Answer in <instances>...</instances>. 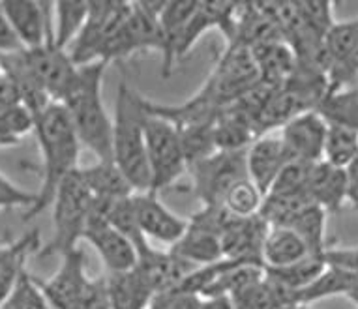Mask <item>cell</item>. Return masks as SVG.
<instances>
[{"mask_svg": "<svg viewBox=\"0 0 358 309\" xmlns=\"http://www.w3.org/2000/svg\"><path fill=\"white\" fill-rule=\"evenodd\" d=\"M0 76H2V70H0Z\"/></svg>", "mask_w": 358, "mask_h": 309, "instance_id": "f6af8a7d", "label": "cell"}, {"mask_svg": "<svg viewBox=\"0 0 358 309\" xmlns=\"http://www.w3.org/2000/svg\"><path fill=\"white\" fill-rule=\"evenodd\" d=\"M106 291L109 309H148L156 296L136 268L107 275Z\"/></svg>", "mask_w": 358, "mask_h": 309, "instance_id": "ffe728a7", "label": "cell"}, {"mask_svg": "<svg viewBox=\"0 0 358 309\" xmlns=\"http://www.w3.org/2000/svg\"><path fill=\"white\" fill-rule=\"evenodd\" d=\"M131 204L136 212L137 225L141 229L147 240H156L162 244H169V247L175 242L180 240L186 229H188V220H182L165 206L159 201L158 193L141 192L131 195Z\"/></svg>", "mask_w": 358, "mask_h": 309, "instance_id": "7c38bea8", "label": "cell"}, {"mask_svg": "<svg viewBox=\"0 0 358 309\" xmlns=\"http://www.w3.org/2000/svg\"><path fill=\"white\" fill-rule=\"evenodd\" d=\"M92 193L88 192L87 184L83 182L79 169L66 176L60 182L59 189L53 199V236L48 244L41 245L38 255H66L68 251L76 250L77 242L83 240L87 229L90 210H92Z\"/></svg>", "mask_w": 358, "mask_h": 309, "instance_id": "5b68a950", "label": "cell"}, {"mask_svg": "<svg viewBox=\"0 0 358 309\" xmlns=\"http://www.w3.org/2000/svg\"><path fill=\"white\" fill-rule=\"evenodd\" d=\"M0 4L23 49H36L53 40V2L4 0Z\"/></svg>", "mask_w": 358, "mask_h": 309, "instance_id": "8fae6325", "label": "cell"}, {"mask_svg": "<svg viewBox=\"0 0 358 309\" xmlns=\"http://www.w3.org/2000/svg\"><path fill=\"white\" fill-rule=\"evenodd\" d=\"M131 2L120 0H92L88 2L87 21L70 45V57L77 66L101 62L107 41L126 21Z\"/></svg>", "mask_w": 358, "mask_h": 309, "instance_id": "ba28073f", "label": "cell"}, {"mask_svg": "<svg viewBox=\"0 0 358 309\" xmlns=\"http://www.w3.org/2000/svg\"><path fill=\"white\" fill-rule=\"evenodd\" d=\"M106 68L103 62L79 66L76 85L62 101L77 139L94 154L96 161H113V118L101 94Z\"/></svg>", "mask_w": 358, "mask_h": 309, "instance_id": "7a4b0ae2", "label": "cell"}, {"mask_svg": "<svg viewBox=\"0 0 358 309\" xmlns=\"http://www.w3.org/2000/svg\"><path fill=\"white\" fill-rule=\"evenodd\" d=\"M282 309H313L311 306H304V303H291V306H285Z\"/></svg>", "mask_w": 358, "mask_h": 309, "instance_id": "ee69618b", "label": "cell"}, {"mask_svg": "<svg viewBox=\"0 0 358 309\" xmlns=\"http://www.w3.org/2000/svg\"><path fill=\"white\" fill-rule=\"evenodd\" d=\"M0 309H51V306L43 296L34 275L24 272Z\"/></svg>", "mask_w": 358, "mask_h": 309, "instance_id": "d6a6232c", "label": "cell"}, {"mask_svg": "<svg viewBox=\"0 0 358 309\" xmlns=\"http://www.w3.org/2000/svg\"><path fill=\"white\" fill-rule=\"evenodd\" d=\"M145 98L126 81L118 82L113 118V161L134 193L150 192V169L145 146Z\"/></svg>", "mask_w": 358, "mask_h": 309, "instance_id": "3957f363", "label": "cell"}, {"mask_svg": "<svg viewBox=\"0 0 358 309\" xmlns=\"http://www.w3.org/2000/svg\"><path fill=\"white\" fill-rule=\"evenodd\" d=\"M327 129L329 122L317 111H308L289 120L282 128L280 139L293 161L319 164L323 161Z\"/></svg>", "mask_w": 358, "mask_h": 309, "instance_id": "4fadbf2b", "label": "cell"}, {"mask_svg": "<svg viewBox=\"0 0 358 309\" xmlns=\"http://www.w3.org/2000/svg\"><path fill=\"white\" fill-rule=\"evenodd\" d=\"M313 164L306 161H289L276 180L272 184L271 192L266 195H306V184L310 178V171Z\"/></svg>", "mask_w": 358, "mask_h": 309, "instance_id": "e575fe53", "label": "cell"}, {"mask_svg": "<svg viewBox=\"0 0 358 309\" xmlns=\"http://www.w3.org/2000/svg\"><path fill=\"white\" fill-rule=\"evenodd\" d=\"M324 223H327V212L319 208L317 204L310 203L291 220L287 229L299 234V238L304 242L310 255L323 257L327 251Z\"/></svg>", "mask_w": 358, "mask_h": 309, "instance_id": "d4e9b609", "label": "cell"}, {"mask_svg": "<svg viewBox=\"0 0 358 309\" xmlns=\"http://www.w3.org/2000/svg\"><path fill=\"white\" fill-rule=\"evenodd\" d=\"M229 300L233 309H282L291 303H299L296 292L287 291L266 275L235 292Z\"/></svg>", "mask_w": 358, "mask_h": 309, "instance_id": "44dd1931", "label": "cell"}, {"mask_svg": "<svg viewBox=\"0 0 358 309\" xmlns=\"http://www.w3.org/2000/svg\"><path fill=\"white\" fill-rule=\"evenodd\" d=\"M347 176V203L358 210V156L345 169Z\"/></svg>", "mask_w": 358, "mask_h": 309, "instance_id": "60d3db41", "label": "cell"}, {"mask_svg": "<svg viewBox=\"0 0 358 309\" xmlns=\"http://www.w3.org/2000/svg\"><path fill=\"white\" fill-rule=\"evenodd\" d=\"M201 309H233V303L227 296H216V298H203Z\"/></svg>", "mask_w": 358, "mask_h": 309, "instance_id": "b9f144b4", "label": "cell"}, {"mask_svg": "<svg viewBox=\"0 0 358 309\" xmlns=\"http://www.w3.org/2000/svg\"><path fill=\"white\" fill-rule=\"evenodd\" d=\"M34 131V117L23 106H15L0 115V146H15L24 135Z\"/></svg>", "mask_w": 358, "mask_h": 309, "instance_id": "836d02e7", "label": "cell"}, {"mask_svg": "<svg viewBox=\"0 0 358 309\" xmlns=\"http://www.w3.org/2000/svg\"><path fill=\"white\" fill-rule=\"evenodd\" d=\"M83 240L90 242V245L98 251L101 263L106 264L109 274H118V272H128V270L136 268V247L98 212L90 210Z\"/></svg>", "mask_w": 358, "mask_h": 309, "instance_id": "30bf717a", "label": "cell"}, {"mask_svg": "<svg viewBox=\"0 0 358 309\" xmlns=\"http://www.w3.org/2000/svg\"><path fill=\"white\" fill-rule=\"evenodd\" d=\"M36 199L38 192H27L10 180L4 173H0V210H10V208L30 210L36 204Z\"/></svg>", "mask_w": 358, "mask_h": 309, "instance_id": "8d00e7d4", "label": "cell"}, {"mask_svg": "<svg viewBox=\"0 0 358 309\" xmlns=\"http://www.w3.org/2000/svg\"><path fill=\"white\" fill-rule=\"evenodd\" d=\"M248 150V148H246ZM246 150L214 152L208 158L189 165L192 193L203 206H223V199L236 182L248 178Z\"/></svg>", "mask_w": 358, "mask_h": 309, "instance_id": "52a82bcc", "label": "cell"}, {"mask_svg": "<svg viewBox=\"0 0 358 309\" xmlns=\"http://www.w3.org/2000/svg\"><path fill=\"white\" fill-rule=\"evenodd\" d=\"M0 70L2 76H6L13 82V87L17 88L21 106L34 118L53 103L45 88L41 87L40 79L30 68L29 60L24 57V49L15 53L0 55Z\"/></svg>", "mask_w": 358, "mask_h": 309, "instance_id": "e0dca14e", "label": "cell"}, {"mask_svg": "<svg viewBox=\"0 0 358 309\" xmlns=\"http://www.w3.org/2000/svg\"><path fill=\"white\" fill-rule=\"evenodd\" d=\"M203 298L182 291H167L156 294L148 309H201Z\"/></svg>", "mask_w": 358, "mask_h": 309, "instance_id": "74e56055", "label": "cell"}, {"mask_svg": "<svg viewBox=\"0 0 358 309\" xmlns=\"http://www.w3.org/2000/svg\"><path fill=\"white\" fill-rule=\"evenodd\" d=\"M24 57L36 77L40 79L41 87L45 88L49 99L53 103H62L76 85L79 70L70 53L55 45L53 40H49L36 49H24Z\"/></svg>", "mask_w": 358, "mask_h": 309, "instance_id": "9c48e42d", "label": "cell"}, {"mask_svg": "<svg viewBox=\"0 0 358 309\" xmlns=\"http://www.w3.org/2000/svg\"><path fill=\"white\" fill-rule=\"evenodd\" d=\"M345 298H349V300H351V302L358 308V278L355 280V283H352V287L349 289V292L345 294Z\"/></svg>", "mask_w": 358, "mask_h": 309, "instance_id": "7bdbcfd3", "label": "cell"}, {"mask_svg": "<svg viewBox=\"0 0 358 309\" xmlns=\"http://www.w3.org/2000/svg\"><path fill=\"white\" fill-rule=\"evenodd\" d=\"M40 250L41 238L38 231H30L13 242H0V306L27 272V261L38 255Z\"/></svg>", "mask_w": 358, "mask_h": 309, "instance_id": "d6986e66", "label": "cell"}, {"mask_svg": "<svg viewBox=\"0 0 358 309\" xmlns=\"http://www.w3.org/2000/svg\"><path fill=\"white\" fill-rule=\"evenodd\" d=\"M317 113L329 124L358 131V85L330 90L317 107Z\"/></svg>", "mask_w": 358, "mask_h": 309, "instance_id": "484cf974", "label": "cell"}, {"mask_svg": "<svg viewBox=\"0 0 358 309\" xmlns=\"http://www.w3.org/2000/svg\"><path fill=\"white\" fill-rule=\"evenodd\" d=\"M197 266L173 255L171 251H158L150 247L137 255L136 270L145 278L154 294L173 291L188 278Z\"/></svg>", "mask_w": 358, "mask_h": 309, "instance_id": "2e32d148", "label": "cell"}, {"mask_svg": "<svg viewBox=\"0 0 358 309\" xmlns=\"http://www.w3.org/2000/svg\"><path fill=\"white\" fill-rule=\"evenodd\" d=\"M15 106H21L17 88L13 87V82L6 76H0V115Z\"/></svg>", "mask_w": 358, "mask_h": 309, "instance_id": "ab89813d", "label": "cell"}, {"mask_svg": "<svg viewBox=\"0 0 358 309\" xmlns=\"http://www.w3.org/2000/svg\"><path fill=\"white\" fill-rule=\"evenodd\" d=\"M296 12H299L302 23L311 29L313 32L324 36L334 27V15H332V2L324 0H304V2H294Z\"/></svg>", "mask_w": 358, "mask_h": 309, "instance_id": "d590c367", "label": "cell"}, {"mask_svg": "<svg viewBox=\"0 0 358 309\" xmlns=\"http://www.w3.org/2000/svg\"><path fill=\"white\" fill-rule=\"evenodd\" d=\"M357 278L358 274H355V272L327 264L323 274L319 275L311 285L306 287L304 291L299 292V303L311 306L313 302H319V300H324L329 296H340V294L345 296Z\"/></svg>", "mask_w": 358, "mask_h": 309, "instance_id": "f1b7e54d", "label": "cell"}, {"mask_svg": "<svg viewBox=\"0 0 358 309\" xmlns=\"http://www.w3.org/2000/svg\"><path fill=\"white\" fill-rule=\"evenodd\" d=\"M306 197L327 214H338L347 203L345 169L319 161L313 164L306 184Z\"/></svg>", "mask_w": 358, "mask_h": 309, "instance_id": "ac0fdd59", "label": "cell"}, {"mask_svg": "<svg viewBox=\"0 0 358 309\" xmlns=\"http://www.w3.org/2000/svg\"><path fill=\"white\" fill-rule=\"evenodd\" d=\"M264 195L257 189L250 178L236 182L235 186L231 187L225 199H223V206L229 212L231 216L235 217H252L257 216L261 206H263Z\"/></svg>", "mask_w": 358, "mask_h": 309, "instance_id": "1f68e13d", "label": "cell"}, {"mask_svg": "<svg viewBox=\"0 0 358 309\" xmlns=\"http://www.w3.org/2000/svg\"><path fill=\"white\" fill-rule=\"evenodd\" d=\"M358 156V131H352L343 126L329 124L327 139H324L323 161L324 164L347 169Z\"/></svg>", "mask_w": 358, "mask_h": 309, "instance_id": "f546056e", "label": "cell"}, {"mask_svg": "<svg viewBox=\"0 0 358 309\" xmlns=\"http://www.w3.org/2000/svg\"><path fill=\"white\" fill-rule=\"evenodd\" d=\"M306 257H310V251L299 234L287 227H271L261 251L264 268H283Z\"/></svg>", "mask_w": 358, "mask_h": 309, "instance_id": "603a6c76", "label": "cell"}, {"mask_svg": "<svg viewBox=\"0 0 358 309\" xmlns=\"http://www.w3.org/2000/svg\"><path fill=\"white\" fill-rule=\"evenodd\" d=\"M324 268H327L324 257L310 255L283 268H264V275L268 280L276 281L278 285L285 287L287 291L296 292V298H299V292L304 291L306 287L317 280Z\"/></svg>", "mask_w": 358, "mask_h": 309, "instance_id": "83f0119b", "label": "cell"}, {"mask_svg": "<svg viewBox=\"0 0 358 309\" xmlns=\"http://www.w3.org/2000/svg\"><path fill=\"white\" fill-rule=\"evenodd\" d=\"M271 225L263 217H235L229 222L222 234L223 259H248V261H261V251ZM264 266V264H263Z\"/></svg>", "mask_w": 358, "mask_h": 309, "instance_id": "9a60e30c", "label": "cell"}, {"mask_svg": "<svg viewBox=\"0 0 358 309\" xmlns=\"http://www.w3.org/2000/svg\"><path fill=\"white\" fill-rule=\"evenodd\" d=\"M79 175L94 199L118 201L134 195V189L115 161H96L92 167H79Z\"/></svg>", "mask_w": 358, "mask_h": 309, "instance_id": "cb8c5ba5", "label": "cell"}, {"mask_svg": "<svg viewBox=\"0 0 358 309\" xmlns=\"http://www.w3.org/2000/svg\"><path fill=\"white\" fill-rule=\"evenodd\" d=\"M169 251L178 259L197 266V268L206 266V264H214L223 259L220 236L208 233V231H203V229L189 227V225L186 233L180 236V240L171 245Z\"/></svg>", "mask_w": 358, "mask_h": 309, "instance_id": "7402d4cb", "label": "cell"}, {"mask_svg": "<svg viewBox=\"0 0 358 309\" xmlns=\"http://www.w3.org/2000/svg\"><path fill=\"white\" fill-rule=\"evenodd\" d=\"M32 134L36 135L41 154V161L38 165L41 186L38 189L36 204L24 214V222L36 217L53 204L60 182L79 169V154L83 148L62 103H51L45 111L38 115L34 118Z\"/></svg>", "mask_w": 358, "mask_h": 309, "instance_id": "6da1fadb", "label": "cell"}, {"mask_svg": "<svg viewBox=\"0 0 358 309\" xmlns=\"http://www.w3.org/2000/svg\"><path fill=\"white\" fill-rule=\"evenodd\" d=\"M293 161L285 150L280 137L263 135L248 146L246 150V169L248 178L257 186L263 195L271 192L272 184L280 175V171Z\"/></svg>", "mask_w": 358, "mask_h": 309, "instance_id": "5bb4252c", "label": "cell"}, {"mask_svg": "<svg viewBox=\"0 0 358 309\" xmlns=\"http://www.w3.org/2000/svg\"><path fill=\"white\" fill-rule=\"evenodd\" d=\"M23 47L19 43L17 36L13 32L12 24L8 21L6 13H4V8L0 4V55L15 53V51H21Z\"/></svg>", "mask_w": 358, "mask_h": 309, "instance_id": "f35d334b", "label": "cell"}, {"mask_svg": "<svg viewBox=\"0 0 358 309\" xmlns=\"http://www.w3.org/2000/svg\"><path fill=\"white\" fill-rule=\"evenodd\" d=\"M143 128H145V146H147V161L150 169V192L158 193L159 189L173 186L188 171V165L184 158L178 129L169 120L147 113Z\"/></svg>", "mask_w": 358, "mask_h": 309, "instance_id": "8992f818", "label": "cell"}, {"mask_svg": "<svg viewBox=\"0 0 358 309\" xmlns=\"http://www.w3.org/2000/svg\"><path fill=\"white\" fill-rule=\"evenodd\" d=\"M53 43L60 49H68L87 21L88 2L87 0L53 2Z\"/></svg>", "mask_w": 358, "mask_h": 309, "instance_id": "4316f807", "label": "cell"}, {"mask_svg": "<svg viewBox=\"0 0 358 309\" xmlns=\"http://www.w3.org/2000/svg\"><path fill=\"white\" fill-rule=\"evenodd\" d=\"M60 259L62 263L51 278H36L51 309H109L106 278H88L83 250L76 247Z\"/></svg>", "mask_w": 358, "mask_h": 309, "instance_id": "277c9868", "label": "cell"}, {"mask_svg": "<svg viewBox=\"0 0 358 309\" xmlns=\"http://www.w3.org/2000/svg\"><path fill=\"white\" fill-rule=\"evenodd\" d=\"M178 135H180V145H182L188 167L217 152L216 141H214V122L186 126L178 129Z\"/></svg>", "mask_w": 358, "mask_h": 309, "instance_id": "4dcf8cb0", "label": "cell"}]
</instances>
